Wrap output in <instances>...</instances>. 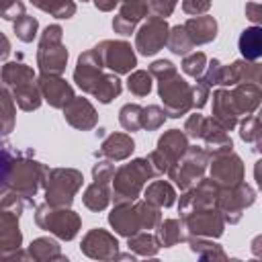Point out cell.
I'll use <instances>...</instances> for the list:
<instances>
[{
    "label": "cell",
    "mask_w": 262,
    "mask_h": 262,
    "mask_svg": "<svg viewBox=\"0 0 262 262\" xmlns=\"http://www.w3.org/2000/svg\"><path fill=\"white\" fill-rule=\"evenodd\" d=\"M2 162H4L2 190H12V192L25 196L27 201L35 203V194L39 188H43L49 168L33 158L23 156V154H12L10 145H4Z\"/></svg>",
    "instance_id": "1"
},
{
    "label": "cell",
    "mask_w": 262,
    "mask_h": 262,
    "mask_svg": "<svg viewBox=\"0 0 262 262\" xmlns=\"http://www.w3.org/2000/svg\"><path fill=\"white\" fill-rule=\"evenodd\" d=\"M154 176L158 174L147 158H135L119 166L113 176V203H135Z\"/></svg>",
    "instance_id": "2"
},
{
    "label": "cell",
    "mask_w": 262,
    "mask_h": 262,
    "mask_svg": "<svg viewBox=\"0 0 262 262\" xmlns=\"http://www.w3.org/2000/svg\"><path fill=\"white\" fill-rule=\"evenodd\" d=\"M84 176L76 168H49L45 182H43V192H45V203L53 207H70L74 203L76 192L82 188Z\"/></svg>",
    "instance_id": "3"
},
{
    "label": "cell",
    "mask_w": 262,
    "mask_h": 262,
    "mask_svg": "<svg viewBox=\"0 0 262 262\" xmlns=\"http://www.w3.org/2000/svg\"><path fill=\"white\" fill-rule=\"evenodd\" d=\"M37 66L41 74H63L68 66V47L63 45V29L59 25H47L39 37Z\"/></svg>",
    "instance_id": "4"
},
{
    "label": "cell",
    "mask_w": 262,
    "mask_h": 262,
    "mask_svg": "<svg viewBox=\"0 0 262 262\" xmlns=\"http://www.w3.org/2000/svg\"><path fill=\"white\" fill-rule=\"evenodd\" d=\"M211 162V151L207 147H199V145H190L186 149V154L170 166L168 170V178L174 180V184L184 192L188 188H192L199 180L205 178V172L209 168Z\"/></svg>",
    "instance_id": "5"
},
{
    "label": "cell",
    "mask_w": 262,
    "mask_h": 262,
    "mask_svg": "<svg viewBox=\"0 0 262 262\" xmlns=\"http://www.w3.org/2000/svg\"><path fill=\"white\" fill-rule=\"evenodd\" d=\"M35 223L63 242L74 239L82 225L76 211H72L70 207H53L49 203H43L35 209Z\"/></svg>",
    "instance_id": "6"
},
{
    "label": "cell",
    "mask_w": 262,
    "mask_h": 262,
    "mask_svg": "<svg viewBox=\"0 0 262 262\" xmlns=\"http://www.w3.org/2000/svg\"><path fill=\"white\" fill-rule=\"evenodd\" d=\"M158 96L162 98L164 111L170 119H180V117L188 115L190 108H194L192 86L184 78H180L178 72L168 78L158 80Z\"/></svg>",
    "instance_id": "7"
},
{
    "label": "cell",
    "mask_w": 262,
    "mask_h": 262,
    "mask_svg": "<svg viewBox=\"0 0 262 262\" xmlns=\"http://www.w3.org/2000/svg\"><path fill=\"white\" fill-rule=\"evenodd\" d=\"M254 201H256V190L242 180L235 186H221L219 188L217 209L221 211L225 223L233 225V223H237L242 219L244 209L254 205Z\"/></svg>",
    "instance_id": "8"
},
{
    "label": "cell",
    "mask_w": 262,
    "mask_h": 262,
    "mask_svg": "<svg viewBox=\"0 0 262 262\" xmlns=\"http://www.w3.org/2000/svg\"><path fill=\"white\" fill-rule=\"evenodd\" d=\"M168 35H170V27L166 18L151 14L135 31V49L139 51V55H145V57L156 55L160 49L168 45Z\"/></svg>",
    "instance_id": "9"
},
{
    "label": "cell",
    "mask_w": 262,
    "mask_h": 262,
    "mask_svg": "<svg viewBox=\"0 0 262 262\" xmlns=\"http://www.w3.org/2000/svg\"><path fill=\"white\" fill-rule=\"evenodd\" d=\"M209 178H213L219 186H235V184H239L244 180L242 158L233 149L211 151Z\"/></svg>",
    "instance_id": "10"
},
{
    "label": "cell",
    "mask_w": 262,
    "mask_h": 262,
    "mask_svg": "<svg viewBox=\"0 0 262 262\" xmlns=\"http://www.w3.org/2000/svg\"><path fill=\"white\" fill-rule=\"evenodd\" d=\"M102 63L106 70L115 72V74H131L137 66V57L135 51L131 47V43L121 41V39H104L96 45Z\"/></svg>",
    "instance_id": "11"
},
{
    "label": "cell",
    "mask_w": 262,
    "mask_h": 262,
    "mask_svg": "<svg viewBox=\"0 0 262 262\" xmlns=\"http://www.w3.org/2000/svg\"><path fill=\"white\" fill-rule=\"evenodd\" d=\"M184 221V227L190 235H201V237H221L225 229V219L217 207H207V209H196L186 215H180Z\"/></svg>",
    "instance_id": "12"
},
{
    "label": "cell",
    "mask_w": 262,
    "mask_h": 262,
    "mask_svg": "<svg viewBox=\"0 0 262 262\" xmlns=\"http://www.w3.org/2000/svg\"><path fill=\"white\" fill-rule=\"evenodd\" d=\"M102 70H104V63H102V57H100L98 49L96 47L86 49L78 57V63H76V70H74V82L78 84V88L82 92L92 94L96 90L100 78L104 76Z\"/></svg>",
    "instance_id": "13"
},
{
    "label": "cell",
    "mask_w": 262,
    "mask_h": 262,
    "mask_svg": "<svg viewBox=\"0 0 262 262\" xmlns=\"http://www.w3.org/2000/svg\"><path fill=\"white\" fill-rule=\"evenodd\" d=\"M219 184L213 178H203L199 180L192 188L184 190L180 201H178V213L186 215L196 209H207V207H217V196H219Z\"/></svg>",
    "instance_id": "14"
},
{
    "label": "cell",
    "mask_w": 262,
    "mask_h": 262,
    "mask_svg": "<svg viewBox=\"0 0 262 262\" xmlns=\"http://www.w3.org/2000/svg\"><path fill=\"white\" fill-rule=\"evenodd\" d=\"M80 250L84 256L92 258V260H117L119 254V242L113 233H108L106 229L94 227L90 229L80 244Z\"/></svg>",
    "instance_id": "15"
},
{
    "label": "cell",
    "mask_w": 262,
    "mask_h": 262,
    "mask_svg": "<svg viewBox=\"0 0 262 262\" xmlns=\"http://www.w3.org/2000/svg\"><path fill=\"white\" fill-rule=\"evenodd\" d=\"M43 100L53 108H63L74 98V88L59 74H39L37 78Z\"/></svg>",
    "instance_id": "16"
},
{
    "label": "cell",
    "mask_w": 262,
    "mask_h": 262,
    "mask_svg": "<svg viewBox=\"0 0 262 262\" xmlns=\"http://www.w3.org/2000/svg\"><path fill=\"white\" fill-rule=\"evenodd\" d=\"M61 111H63V119L68 121V125H72L78 131H90L98 123L96 108L84 96H74Z\"/></svg>",
    "instance_id": "17"
},
{
    "label": "cell",
    "mask_w": 262,
    "mask_h": 262,
    "mask_svg": "<svg viewBox=\"0 0 262 262\" xmlns=\"http://www.w3.org/2000/svg\"><path fill=\"white\" fill-rule=\"evenodd\" d=\"M108 223L115 229V233L123 237L141 231V219L135 209V203H115L113 211L108 213Z\"/></svg>",
    "instance_id": "18"
},
{
    "label": "cell",
    "mask_w": 262,
    "mask_h": 262,
    "mask_svg": "<svg viewBox=\"0 0 262 262\" xmlns=\"http://www.w3.org/2000/svg\"><path fill=\"white\" fill-rule=\"evenodd\" d=\"M18 213L10 209L0 211V256H8L23 246V233L18 227Z\"/></svg>",
    "instance_id": "19"
},
{
    "label": "cell",
    "mask_w": 262,
    "mask_h": 262,
    "mask_svg": "<svg viewBox=\"0 0 262 262\" xmlns=\"http://www.w3.org/2000/svg\"><path fill=\"white\" fill-rule=\"evenodd\" d=\"M135 149V141L129 133H108L100 147L94 151L96 158H108L113 162H121L127 160Z\"/></svg>",
    "instance_id": "20"
},
{
    "label": "cell",
    "mask_w": 262,
    "mask_h": 262,
    "mask_svg": "<svg viewBox=\"0 0 262 262\" xmlns=\"http://www.w3.org/2000/svg\"><path fill=\"white\" fill-rule=\"evenodd\" d=\"M239 113L235 108V102H233V96H231V90L227 88H217L213 92V119H217L227 131L235 129L237 123H239Z\"/></svg>",
    "instance_id": "21"
},
{
    "label": "cell",
    "mask_w": 262,
    "mask_h": 262,
    "mask_svg": "<svg viewBox=\"0 0 262 262\" xmlns=\"http://www.w3.org/2000/svg\"><path fill=\"white\" fill-rule=\"evenodd\" d=\"M231 96L235 102V108L242 117L254 115L258 106H262V86L256 82H239L231 88Z\"/></svg>",
    "instance_id": "22"
},
{
    "label": "cell",
    "mask_w": 262,
    "mask_h": 262,
    "mask_svg": "<svg viewBox=\"0 0 262 262\" xmlns=\"http://www.w3.org/2000/svg\"><path fill=\"white\" fill-rule=\"evenodd\" d=\"M201 141H205V147L209 151H221V149H233V141L227 133V129L213 117H205Z\"/></svg>",
    "instance_id": "23"
},
{
    "label": "cell",
    "mask_w": 262,
    "mask_h": 262,
    "mask_svg": "<svg viewBox=\"0 0 262 262\" xmlns=\"http://www.w3.org/2000/svg\"><path fill=\"white\" fill-rule=\"evenodd\" d=\"M188 147H190V143H188V135L184 133V129L182 131L170 129L164 135H160V139H158V149L170 160V164H176L186 154Z\"/></svg>",
    "instance_id": "24"
},
{
    "label": "cell",
    "mask_w": 262,
    "mask_h": 262,
    "mask_svg": "<svg viewBox=\"0 0 262 262\" xmlns=\"http://www.w3.org/2000/svg\"><path fill=\"white\" fill-rule=\"evenodd\" d=\"M186 33L190 35L194 45H205L211 43L217 37V20L211 14H201V16H190L184 23Z\"/></svg>",
    "instance_id": "25"
},
{
    "label": "cell",
    "mask_w": 262,
    "mask_h": 262,
    "mask_svg": "<svg viewBox=\"0 0 262 262\" xmlns=\"http://www.w3.org/2000/svg\"><path fill=\"white\" fill-rule=\"evenodd\" d=\"M12 92V98L16 102V106L20 111H37L43 102V94H41V88H39V82L37 80H29V82H23L14 88H10Z\"/></svg>",
    "instance_id": "26"
},
{
    "label": "cell",
    "mask_w": 262,
    "mask_h": 262,
    "mask_svg": "<svg viewBox=\"0 0 262 262\" xmlns=\"http://www.w3.org/2000/svg\"><path fill=\"white\" fill-rule=\"evenodd\" d=\"M156 235L162 244V248H172L180 242H188V231L184 227L182 217L180 219H164L156 227Z\"/></svg>",
    "instance_id": "27"
},
{
    "label": "cell",
    "mask_w": 262,
    "mask_h": 262,
    "mask_svg": "<svg viewBox=\"0 0 262 262\" xmlns=\"http://www.w3.org/2000/svg\"><path fill=\"white\" fill-rule=\"evenodd\" d=\"M237 49H239L242 57L248 61L260 59L262 57V27L254 25V27L244 29L237 39Z\"/></svg>",
    "instance_id": "28"
},
{
    "label": "cell",
    "mask_w": 262,
    "mask_h": 262,
    "mask_svg": "<svg viewBox=\"0 0 262 262\" xmlns=\"http://www.w3.org/2000/svg\"><path fill=\"white\" fill-rule=\"evenodd\" d=\"M31 260L35 262H53V260H68L61 254V248L55 239L51 237H37L31 242V246L27 248Z\"/></svg>",
    "instance_id": "29"
},
{
    "label": "cell",
    "mask_w": 262,
    "mask_h": 262,
    "mask_svg": "<svg viewBox=\"0 0 262 262\" xmlns=\"http://www.w3.org/2000/svg\"><path fill=\"white\" fill-rule=\"evenodd\" d=\"M84 207L90 211H104L108 207V203L113 201V190L108 188V182H92L86 186L84 194H82Z\"/></svg>",
    "instance_id": "30"
},
{
    "label": "cell",
    "mask_w": 262,
    "mask_h": 262,
    "mask_svg": "<svg viewBox=\"0 0 262 262\" xmlns=\"http://www.w3.org/2000/svg\"><path fill=\"white\" fill-rule=\"evenodd\" d=\"M143 199L158 207H172L176 203V188L168 180H151L143 190Z\"/></svg>",
    "instance_id": "31"
},
{
    "label": "cell",
    "mask_w": 262,
    "mask_h": 262,
    "mask_svg": "<svg viewBox=\"0 0 262 262\" xmlns=\"http://www.w3.org/2000/svg\"><path fill=\"white\" fill-rule=\"evenodd\" d=\"M127 246H129L131 252H135L137 256H143V258L156 256L160 252V248H162L158 235L156 233H149L147 229H141V231L129 235L127 237Z\"/></svg>",
    "instance_id": "32"
},
{
    "label": "cell",
    "mask_w": 262,
    "mask_h": 262,
    "mask_svg": "<svg viewBox=\"0 0 262 262\" xmlns=\"http://www.w3.org/2000/svg\"><path fill=\"white\" fill-rule=\"evenodd\" d=\"M188 246H190V252H194L205 262H209V260H227L225 250L217 242H213V237L190 235L188 237Z\"/></svg>",
    "instance_id": "33"
},
{
    "label": "cell",
    "mask_w": 262,
    "mask_h": 262,
    "mask_svg": "<svg viewBox=\"0 0 262 262\" xmlns=\"http://www.w3.org/2000/svg\"><path fill=\"white\" fill-rule=\"evenodd\" d=\"M29 80H37L35 72L31 66L23 63V61H4L2 66V82L6 88H14L23 82H29Z\"/></svg>",
    "instance_id": "34"
},
{
    "label": "cell",
    "mask_w": 262,
    "mask_h": 262,
    "mask_svg": "<svg viewBox=\"0 0 262 262\" xmlns=\"http://www.w3.org/2000/svg\"><path fill=\"white\" fill-rule=\"evenodd\" d=\"M121 90H123V82L119 80V74L111 72V74H104V76L100 78V82H98L96 90L92 92V96H94L98 102L108 104L111 100H115V98L121 94Z\"/></svg>",
    "instance_id": "35"
},
{
    "label": "cell",
    "mask_w": 262,
    "mask_h": 262,
    "mask_svg": "<svg viewBox=\"0 0 262 262\" xmlns=\"http://www.w3.org/2000/svg\"><path fill=\"white\" fill-rule=\"evenodd\" d=\"M174 55H188L196 45L192 43L190 35L186 33L184 25H176V27H170V35H168V45H166Z\"/></svg>",
    "instance_id": "36"
},
{
    "label": "cell",
    "mask_w": 262,
    "mask_h": 262,
    "mask_svg": "<svg viewBox=\"0 0 262 262\" xmlns=\"http://www.w3.org/2000/svg\"><path fill=\"white\" fill-rule=\"evenodd\" d=\"M154 76L149 74V70H133L129 76H127V90L133 94V96H147L151 92V86H154Z\"/></svg>",
    "instance_id": "37"
},
{
    "label": "cell",
    "mask_w": 262,
    "mask_h": 262,
    "mask_svg": "<svg viewBox=\"0 0 262 262\" xmlns=\"http://www.w3.org/2000/svg\"><path fill=\"white\" fill-rule=\"evenodd\" d=\"M135 209L139 213V219H141V229H156L162 221V207L149 203L147 199L143 201H135Z\"/></svg>",
    "instance_id": "38"
},
{
    "label": "cell",
    "mask_w": 262,
    "mask_h": 262,
    "mask_svg": "<svg viewBox=\"0 0 262 262\" xmlns=\"http://www.w3.org/2000/svg\"><path fill=\"white\" fill-rule=\"evenodd\" d=\"M141 113H143V106L137 104V102H127L121 106L119 111V123L125 131H139L141 129Z\"/></svg>",
    "instance_id": "39"
},
{
    "label": "cell",
    "mask_w": 262,
    "mask_h": 262,
    "mask_svg": "<svg viewBox=\"0 0 262 262\" xmlns=\"http://www.w3.org/2000/svg\"><path fill=\"white\" fill-rule=\"evenodd\" d=\"M37 8H41L43 12L55 16V18H72L76 14L74 0H39Z\"/></svg>",
    "instance_id": "40"
},
{
    "label": "cell",
    "mask_w": 262,
    "mask_h": 262,
    "mask_svg": "<svg viewBox=\"0 0 262 262\" xmlns=\"http://www.w3.org/2000/svg\"><path fill=\"white\" fill-rule=\"evenodd\" d=\"M0 98H2V133L4 135H8L10 131H12V127H14V115H16V102H14V98H12V92H10V88H2V92H0Z\"/></svg>",
    "instance_id": "41"
},
{
    "label": "cell",
    "mask_w": 262,
    "mask_h": 262,
    "mask_svg": "<svg viewBox=\"0 0 262 262\" xmlns=\"http://www.w3.org/2000/svg\"><path fill=\"white\" fill-rule=\"evenodd\" d=\"M37 31H39V20L31 14H23L20 18L14 20V35L23 43H31L37 37Z\"/></svg>",
    "instance_id": "42"
},
{
    "label": "cell",
    "mask_w": 262,
    "mask_h": 262,
    "mask_svg": "<svg viewBox=\"0 0 262 262\" xmlns=\"http://www.w3.org/2000/svg\"><path fill=\"white\" fill-rule=\"evenodd\" d=\"M207 70V55L203 51H190L182 57V72L190 78H201Z\"/></svg>",
    "instance_id": "43"
},
{
    "label": "cell",
    "mask_w": 262,
    "mask_h": 262,
    "mask_svg": "<svg viewBox=\"0 0 262 262\" xmlns=\"http://www.w3.org/2000/svg\"><path fill=\"white\" fill-rule=\"evenodd\" d=\"M166 111L158 104H147L143 106V113H141V129H147V131H156L164 125L166 121Z\"/></svg>",
    "instance_id": "44"
},
{
    "label": "cell",
    "mask_w": 262,
    "mask_h": 262,
    "mask_svg": "<svg viewBox=\"0 0 262 262\" xmlns=\"http://www.w3.org/2000/svg\"><path fill=\"white\" fill-rule=\"evenodd\" d=\"M239 137L246 141V143H254L258 139V135L262 133V119L258 115H246L239 123Z\"/></svg>",
    "instance_id": "45"
},
{
    "label": "cell",
    "mask_w": 262,
    "mask_h": 262,
    "mask_svg": "<svg viewBox=\"0 0 262 262\" xmlns=\"http://www.w3.org/2000/svg\"><path fill=\"white\" fill-rule=\"evenodd\" d=\"M117 168L113 164V160L104 158V160H98L94 166H92V178L96 182H113V176H115Z\"/></svg>",
    "instance_id": "46"
},
{
    "label": "cell",
    "mask_w": 262,
    "mask_h": 262,
    "mask_svg": "<svg viewBox=\"0 0 262 262\" xmlns=\"http://www.w3.org/2000/svg\"><path fill=\"white\" fill-rule=\"evenodd\" d=\"M0 14L4 20L14 23L16 18H20L27 12H25V4L20 0H0Z\"/></svg>",
    "instance_id": "47"
},
{
    "label": "cell",
    "mask_w": 262,
    "mask_h": 262,
    "mask_svg": "<svg viewBox=\"0 0 262 262\" xmlns=\"http://www.w3.org/2000/svg\"><path fill=\"white\" fill-rule=\"evenodd\" d=\"M221 74H223L221 61H219V59H211V61L207 63L205 74H203L199 80H203L207 86H219V84H221Z\"/></svg>",
    "instance_id": "48"
},
{
    "label": "cell",
    "mask_w": 262,
    "mask_h": 262,
    "mask_svg": "<svg viewBox=\"0 0 262 262\" xmlns=\"http://www.w3.org/2000/svg\"><path fill=\"white\" fill-rule=\"evenodd\" d=\"M149 74H151L156 80H162V78H168V76L176 74V66H174L170 59H156V61L149 66Z\"/></svg>",
    "instance_id": "49"
},
{
    "label": "cell",
    "mask_w": 262,
    "mask_h": 262,
    "mask_svg": "<svg viewBox=\"0 0 262 262\" xmlns=\"http://www.w3.org/2000/svg\"><path fill=\"white\" fill-rule=\"evenodd\" d=\"M203 123H205V117L199 115V113H194V115H190V117L186 119V123H184V133L188 135V139H194V141L201 139Z\"/></svg>",
    "instance_id": "50"
},
{
    "label": "cell",
    "mask_w": 262,
    "mask_h": 262,
    "mask_svg": "<svg viewBox=\"0 0 262 262\" xmlns=\"http://www.w3.org/2000/svg\"><path fill=\"white\" fill-rule=\"evenodd\" d=\"M147 160H149V164H151V168L156 170V174H158V176L168 174V170H170V166H172V164H170V160H168V158H166L158 147H156L154 151H149V154H147Z\"/></svg>",
    "instance_id": "51"
},
{
    "label": "cell",
    "mask_w": 262,
    "mask_h": 262,
    "mask_svg": "<svg viewBox=\"0 0 262 262\" xmlns=\"http://www.w3.org/2000/svg\"><path fill=\"white\" fill-rule=\"evenodd\" d=\"M176 4H178V0H149V10H151V14H156V16L168 18V16L174 12Z\"/></svg>",
    "instance_id": "52"
},
{
    "label": "cell",
    "mask_w": 262,
    "mask_h": 262,
    "mask_svg": "<svg viewBox=\"0 0 262 262\" xmlns=\"http://www.w3.org/2000/svg\"><path fill=\"white\" fill-rule=\"evenodd\" d=\"M209 8H211V0H182V10H184L188 16L207 14Z\"/></svg>",
    "instance_id": "53"
},
{
    "label": "cell",
    "mask_w": 262,
    "mask_h": 262,
    "mask_svg": "<svg viewBox=\"0 0 262 262\" xmlns=\"http://www.w3.org/2000/svg\"><path fill=\"white\" fill-rule=\"evenodd\" d=\"M209 92H211V86H207L203 80L196 78V84L192 86V104H194V108H203L207 104Z\"/></svg>",
    "instance_id": "54"
},
{
    "label": "cell",
    "mask_w": 262,
    "mask_h": 262,
    "mask_svg": "<svg viewBox=\"0 0 262 262\" xmlns=\"http://www.w3.org/2000/svg\"><path fill=\"white\" fill-rule=\"evenodd\" d=\"M244 10H246V18H248V20H252L254 25H260V27H262V2L252 0V2L246 4Z\"/></svg>",
    "instance_id": "55"
},
{
    "label": "cell",
    "mask_w": 262,
    "mask_h": 262,
    "mask_svg": "<svg viewBox=\"0 0 262 262\" xmlns=\"http://www.w3.org/2000/svg\"><path fill=\"white\" fill-rule=\"evenodd\" d=\"M94 2V6L98 8V10H102V12H111L121 0H92Z\"/></svg>",
    "instance_id": "56"
},
{
    "label": "cell",
    "mask_w": 262,
    "mask_h": 262,
    "mask_svg": "<svg viewBox=\"0 0 262 262\" xmlns=\"http://www.w3.org/2000/svg\"><path fill=\"white\" fill-rule=\"evenodd\" d=\"M250 248H252V254H254L256 258H260V260H262V233H260V235H256V237L252 239Z\"/></svg>",
    "instance_id": "57"
},
{
    "label": "cell",
    "mask_w": 262,
    "mask_h": 262,
    "mask_svg": "<svg viewBox=\"0 0 262 262\" xmlns=\"http://www.w3.org/2000/svg\"><path fill=\"white\" fill-rule=\"evenodd\" d=\"M254 180H256L258 188L262 190V160H258V162L254 164Z\"/></svg>",
    "instance_id": "58"
},
{
    "label": "cell",
    "mask_w": 262,
    "mask_h": 262,
    "mask_svg": "<svg viewBox=\"0 0 262 262\" xmlns=\"http://www.w3.org/2000/svg\"><path fill=\"white\" fill-rule=\"evenodd\" d=\"M8 51H10L8 39H6V35H2V59H6V57H8Z\"/></svg>",
    "instance_id": "59"
},
{
    "label": "cell",
    "mask_w": 262,
    "mask_h": 262,
    "mask_svg": "<svg viewBox=\"0 0 262 262\" xmlns=\"http://www.w3.org/2000/svg\"><path fill=\"white\" fill-rule=\"evenodd\" d=\"M254 143H256V147H254V149H256V151H260V154H262V133H260V135H258V139H256V141H254Z\"/></svg>",
    "instance_id": "60"
},
{
    "label": "cell",
    "mask_w": 262,
    "mask_h": 262,
    "mask_svg": "<svg viewBox=\"0 0 262 262\" xmlns=\"http://www.w3.org/2000/svg\"><path fill=\"white\" fill-rule=\"evenodd\" d=\"M256 84L262 86V66H260V74H258V78H256Z\"/></svg>",
    "instance_id": "61"
},
{
    "label": "cell",
    "mask_w": 262,
    "mask_h": 262,
    "mask_svg": "<svg viewBox=\"0 0 262 262\" xmlns=\"http://www.w3.org/2000/svg\"><path fill=\"white\" fill-rule=\"evenodd\" d=\"M29 2H31V4H35V6H37V2H39V0H29Z\"/></svg>",
    "instance_id": "62"
},
{
    "label": "cell",
    "mask_w": 262,
    "mask_h": 262,
    "mask_svg": "<svg viewBox=\"0 0 262 262\" xmlns=\"http://www.w3.org/2000/svg\"><path fill=\"white\" fill-rule=\"evenodd\" d=\"M258 117H260V119H262V108H260V113H258Z\"/></svg>",
    "instance_id": "63"
},
{
    "label": "cell",
    "mask_w": 262,
    "mask_h": 262,
    "mask_svg": "<svg viewBox=\"0 0 262 262\" xmlns=\"http://www.w3.org/2000/svg\"><path fill=\"white\" fill-rule=\"evenodd\" d=\"M80 2H88V0H80Z\"/></svg>",
    "instance_id": "64"
}]
</instances>
